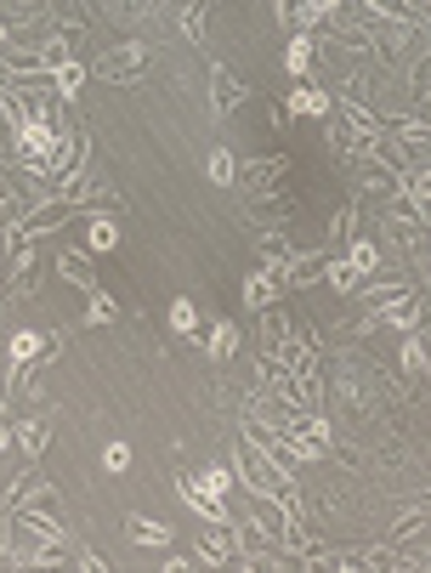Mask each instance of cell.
<instances>
[{
	"instance_id": "ab89813d",
	"label": "cell",
	"mask_w": 431,
	"mask_h": 573,
	"mask_svg": "<svg viewBox=\"0 0 431 573\" xmlns=\"http://www.w3.org/2000/svg\"><path fill=\"white\" fill-rule=\"evenodd\" d=\"M352 228H358V211L346 205V211H335V221H329V239L341 244V239H352Z\"/></svg>"
},
{
	"instance_id": "bcb514c9",
	"label": "cell",
	"mask_w": 431,
	"mask_h": 573,
	"mask_svg": "<svg viewBox=\"0 0 431 573\" xmlns=\"http://www.w3.org/2000/svg\"><path fill=\"white\" fill-rule=\"evenodd\" d=\"M7 46H12V29H7V23H0V52H7Z\"/></svg>"
},
{
	"instance_id": "4dcf8cb0",
	"label": "cell",
	"mask_w": 431,
	"mask_h": 573,
	"mask_svg": "<svg viewBox=\"0 0 431 573\" xmlns=\"http://www.w3.org/2000/svg\"><path fill=\"white\" fill-rule=\"evenodd\" d=\"M109 12L119 23H137V17H154V0H109Z\"/></svg>"
},
{
	"instance_id": "e0dca14e",
	"label": "cell",
	"mask_w": 431,
	"mask_h": 573,
	"mask_svg": "<svg viewBox=\"0 0 431 573\" xmlns=\"http://www.w3.org/2000/svg\"><path fill=\"white\" fill-rule=\"evenodd\" d=\"M205 353H211L216 364H233V353H239V323L216 318V330L205 335Z\"/></svg>"
},
{
	"instance_id": "f35d334b",
	"label": "cell",
	"mask_w": 431,
	"mask_h": 573,
	"mask_svg": "<svg viewBox=\"0 0 431 573\" xmlns=\"http://www.w3.org/2000/svg\"><path fill=\"white\" fill-rule=\"evenodd\" d=\"M12 364H40V341L35 335H12Z\"/></svg>"
},
{
	"instance_id": "f546056e",
	"label": "cell",
	"mask_w": 431,
	"mask_h": 573,
	"mask_svg": "<svg viewBox=\"0 0 431 573\" xmlns=\"http://www.w3.org/2000/svg\"><path fill=\"white\" fill-rule=\"evenodd\" d=\"M409 86H415V97H420V103H431V52L409 63Z\"/></svg>"
},
{
	"instance_id": "74e56055",
	"label": "cell",
	"mask_w": 431,
	"mask_h": 573,
	"mask_svg": "<svg viewBox=\"0 0 431 573\" xmlns=\"http://www.w3.org/2000/svg\"><path fill=\"white\" fill-rule=\"evenodd\" d=\"M199 483H205L211 494H227V488H233V471H227V466H205V471H199Z\"/></svg>"
},
{
	"instance_id": "f1b7e54d",
	"label": "cell",
	"mask_w": 431,
	"mask_h": 573,
	"mask_svg": "<svg viewBox=\"0 0 431 573\" xmlns=\"http://www.w3.org/2000/svg\"><path fill=\"white\" fill-rule=\"evenodd\" d=\"M324 272H329V284H335L341 295H352V290H358V284H364V272H358V267H352L346 256H341V262H329Z\"/></svg>"
},
{
	"instance_id": "603a6c76",
	"label": "cell",
	"mask_w": 431,
	"mask_h": 573,
	"mask_svg": "<svg viewBox=\"0 0 431 573\" xmlns=\"http://www.w3.org/2000/svg\"><path fill=\"white\" fill-rule=\"evenodd\" d=\"M52 91H58V103H80V91H86V68L80 63H68L52 74Z\"/></svg>"
},
{
	"instance_id": "1f68e13d",
	"label": "cell",
	"mask_w": 431,
	"mask_h": 573,
	"mask_svg": "<svg viewBox=\"0 0 431 573\" xmlns=\"http://www.w3.org/2000/svg\"><path fill=\"white\" fill-rule=\"evenodd\" d=\"M119 318V302L114 295H103V290H91V313H86V323H114Z\"/></svg>"
},
{
	"instance_id": "3957f363",
	"label": "cell",
	"mask_w": 431,
	"mask_h": 573,
	"mask_svg": "<svg viewBox=\"0 0 431 573\" xmlns=\"http://www.w3.org/2000/svg\"><path fill=\"white\" fill-rule=\"evenodd\" d=\"M284 437H290V448H295V455H301V460H324V455H329V448H335V432H329V420H324V409H313V415H295Z\"/></svg>"
},
{
	"instance_id": "5bb4252c",
	"label": "cell",
	"mask_w": 431,
	"mask_h": 573,
	"mask_svg": "<svg viewBox=\"0 0 431 573\" xmlns=\"http://www.w3.org/2000/svg\"><path fill=\"white\" fill-rule=\"evenodd\" d=\"M12 443L23 448V455H40V448L52 443V415H29V420L12 432Z\"/></svg>"
},
{
	"instance_id": "4fadbf2b",
	"label": "cell",
	"mask_w": 431,
	"mask_h": 573,
	"mask_svg": "<svg viewBox=\"0 0 431 573\" xmlns=\"http://www.w3.org/2000/svg\"><path fill=\"white\" fill-rule=\"evenodd\" d=\"M278 284H284V267H262V272H250V284H244V302L250 307H272L278 302Z\"/></svg>"
},
{
	"instance_id": "d6a6232c",
	"label": "cell",
	"mask_w": 431,
	"mask_h": 573,
	"mask_svg": "<svg viewBox=\"0 0 431 573\" xmlns=\"http://www.w3.org/2000/svg\"><path fill=\"white\" fill-rule=\"evenodd\" d=\"M182 35H188L193 46H205V0H193V7L182 12Z\"/></svg>"
},
{
	"instance_id": "ee69618b",
	"label": "cell",
	"mask_w": 431,
	"mask_h": 573,
	"mask_svg": "<svg viewBox=\"0 0 431 573\" xmlns=\"http://www.w3.org/2000/svg\"><path fill=\"white\" fill-rule=\"evenodd\" d=\"M341 7H346V0H313V12H318V23H324V17H341Z\"/></svg>"
},
{
	"instance_id": "ffe728a7",
	"label": "cell",
	"mask_w": 431,
	"mask_h": 573,
	"mask_svg": "<svg viewBox=\"0 0 431 573\" xmlns=\"http://www.w3.org/2000/svg\"><path fill=\"white\" fill-rule=\"evenodd\" d=\"M114 244H119V221L114 216H91L86 221V251L97 256V251H114Z\"/></svg>"
},
{
	"instance_id": "5b68a950",
	"label": "cell",
	"mask_w": 431,
	"mask_h": 573,
	"mask_svg": "<svg viewBox=\"0 0 431 573\" xmlns=\"http://www.w3.org/2000/svg\"><path fill=\"white\" fill-rule=\"evenodd\" d=\"M369 160H375L380 170H392V177H409V170H415V148L403 142L392 126H380V131L369 137Z\"/></svg>"
},
{
	"instance_id": "e575fe53",
	"label": "cell",
	"mask_w": 431,
	"mask_h": 573,
	"mask_svg": "<svg viewBox=\"0 0 431 573\" xmlns=\"http://www.w3.org/2000/svg\"><path fill=\"white\" fill-rule=\"evenodd\" d=\"M346 262H352V267H358V272H375V267H380V251H375V244H364V239H352V251H346Z\"/></svg>"
},
{
	"instance_id": "83f0119b",
	"label": "cell",
	"mask_w": 431,
	"mask_h": 573,
	"mask_svg": "<svg viewBox=\"0 0 431 573\" xmlns=\"http://www.w3.org/2000/svg\"><path fill=\"white\" fill-rule=\"evenodd\" d=\"M262 256H267V267H284L295 251H290V239H284V228H267L262 233Z\"/></svg>"
},
{
	"instance_id": "7a4b0ae2",
	"label": "cell",
	"mask_w": 431,
	"mask_h": 573,
	"mask_svg": "<svg viewBox=\"0 0 431 573\" xmlns=\"http://www.w3.org/2000/svg\"><path fill=\"white\" fill-rule=\"evenodd\" d=\"M375 46H380V58H386L392 68H409L415 58L431 52V29L420 17H386V23H375Z\"/></svg>"
},
{
	"instance_id": "52a82bcc",
	"label": "cell",
	"mask_w": 431,
	"mask_h": 573,
	"mask_svg": "<svg viewBox=\"0 0 431 573\" xmlns=\"http://www.w3.org/2000/svg\"><path fill=\"white\" fill-rule=\"evenodd\" d=\"M284 170H290V160H284V154H272V160H256V165H239V182H244L250 199H272Z\"/></svg>"
},
{
	"instance_id": "8d00e7d4",
	"label": "cell",
	"mask_w": 431,
	"mask_h": 573,
	"mask_svg": "<svg viewBox=\"0 0 431 573\" xmlns=\"http://www.w3.org/2000/svg\"><path fill=\"white\" fill-rule=\"evenodd\" d=\"M211 177L216 182H239V160L227 154V148H216V154H211Z\"/></svg>"
},
{
	"instance_id": "277c9868",
	"label": "cell",
	"mask_w": 431,
	"mask_h": 573,
	"mask_svg": "<svg viewBox=\"0 0 431 573\" xmlns=\"http://www.w3.org/2000/svg\"><path fill=\"white\" fill-rule=\"evenodd\" d=\"M199 562H216V568H233L239 562V529H233V517H227V522H205V529H199Z\"/></svg>"
},
{
	"instance_id": "6da1fadb",
	"label": "cell",
	"mask_w": 431,
	"mask_h": 573,
	"mask_svg": "<svg viewBox=\"0 0 431 573\" xmlns=\"http://www.w3.org/2000/svg\"><path fill=\"white\" fill-rule=\"evenodd\" d=\"M239 483L250 488V494H262V500H278L290 517H301V488H295V471H284L272 460V448H262V443H239Z\"/></svg>"
},
{
	"instance_id": "9c48e42d",
	"label": "cell",
	"mask_w": 431,
	"mask_h": 573,
	"mask_svg": "<svg viewBox=\"0 0 431 573\" xmlns=\"http://www.w3.org/2000/svg\"><path fill=\"white\" fill-rule=\"evenodd\" d=\"M272 358H284V364L295 369V375H301V381H318V375H324V358H318V341H307V335H295V330H290V341H284V346H278V353H272Z\"/></svg>"
},
{
	"instance_id": "b9f144b4",
	"label": "cell",
	"mask_w": 431,
	"mask_h": 573,
	"mask_svg": "<svg viewBox=\"0 0 431 573\" xmlns=\"http://www.w3.org/2000/svg\"><path fill=\"white\" fill-rule=\"evenodd\" d=\"M63 341H68V335H46V341H40V364H52V358L63 353Z\"/></svg>"
},
{
	"instance_id": "d590c367",
	"label": "cell",
	"mask_w": 431,
	"mask_h": 573,
	"mask_svg": "<svg viewBox=\"0 0 431 573\" xmlns=\"http://www.w3.org/2000/svg\"><path fill=\"white\" fill-rule=\"evenodd\" d=\"M397 369H403V375H426V341H409V346H403Z\"/></svg>"
},
{
	"instance_id": "2e32d148",
	"label": "cell",
	"mask_w": 431,
	"mask_h": 573,
	"mask_svg": "<svg viewBox=\"0 0 431 573\" xmlns=\"http://www.w3.org/2000/svg\"><path fill=\"white\" fill-rule=\"evenodd\" d=\"M318 279H324V256H318V251H313V256H301V251H295V256L284 262V284L307 290V284H318Z\"/></svg>"
},
{
	"instance_id": "d6986e66",
	"label": "cell",
	"mask_w": 431,
	"mask_h": 573,
	"mask_svg": "<svg viewBox=\"0 0 431 573\" xmlns=\"http://www.w3.org/2000/svg\"><path fill=\"white\" fill-rule=\"evenodd\" d=\"M125 534H131L137 545H148V551H160V545H170V529H160L154 517H125Z\"/></svg>"
},
{
	"instance_id": "8992f818",
	"label": "cell",
	"mask_w": 431,
	"mask_h": 573,
	"mask_svg": "<svg viewBox=\"0 0 431 573\" xmlns=\"http://www.w3.org/2000/svg\"><path fill=\"white\" fill-rule=\"evenodd\" d=\"M142 68H148V46H114V52H103V63H97V74L103 80H114V86H131V80H142Z\"/></svg>"
},
{
	"instance_id": "ba28073f",
	"label": "cell",
	"mask_w": 431,
	"mask_h": 573,
	"mask_svg": "<svg viewBox=\"0 0 431 573\" xmlns=\"http://www.w3.org/2000/svg\"><path fill=\"white\" fill-rule=\"evenodd\" d=\"M74 211H80V205H74V199L52 193V199H46V205H29V216H23V233H29V239H40V233L63 228V221H68Z\"/></svg>"
},
{
	"instance_id": "484cf974",
	"label": "cell",
	"mask_w": 431,
	"mask_h": 573,
	"mask_svg": "<svg viewBox=\"0 0 431 573\" xmlns=\"http://www.w3.org/2000/svg\"><path fill=\"white\" fill-rule=\"evenodd\" d=\"M380 323H392V330H403V335H409V330H420V295L409 290V295H403V302H397L386 318H380Z\"/></svg>"
},
{
	"instance_id": "4316f807",
	"label": "cell",
	"mask_w": 431,
	"mask_h": 573,
	"mask_svg": "<svg viewBox=\"0 0 431 573\" xmlns=\"http://www.w3.org/2000/svg\"><path fill=\"white\" fill-rule=\"evenodd\" d=\"M40 483H46V478H40V471H35V466H29V471H17V483L7 488V500H0V511H12V506H23V500H29V494H35Z\"/></svg>"
},
{
	"instance_id": "60d3db41",
	"label": "cell",
	"mask_w": 431,
	"mask_h": 573,
	"mask_svg": "<svg viewBox=\"0 0 431 573\" xmlns=\"http://www.w3.org/2000/svg\"><path fill=\"white\" fill-rule=\"evenodd\" d=\"M103 466H109V471H125V466H131V448H125V443H109V448H103Z\"/></svg>"
},
{
	"instance_id": "836d02e7",
	"label": "cell",
	"mask_w": 431,
	"mask_h": 573,
	"mask_svg": "<svg viewBox=\"0 0 431 573\" xmlns=\"http://www.w3.org/2000/svg\"><path fill=\"white\" fill-rule=\"evenodd\" d=\"M170 330H176V335H193V330H199L193 302H170Z\"/></svg>"
},
{
	"instance_id": "9a60e30c",
	"label": "cell",
	"mask_w": 431,
	"mask_h": 573,
	"mask_svg": "<svg viewBox=\"0 0 431 573\" xmlns=\"http://www.w3.org/2000/svg\"><path fill=\"white\" fill-rule=\"evenodd\" d=\"M278 23H284L290 35H307V29H318V12H313V0H278Z\"/></svg>"
},
{
	"instance_id": "44dd1931",
	"label": "cell",
	"mask_w": 431,
	"mask_h": 573,
	"mask_svg": "<svg viewBox=\"0 0 431 573\" xmlns=\"http://www.w3.org/2000/svg\"><path fill=\"white\" fill-rule=\"evenodd\" d=\"M284 341H290V318L278 307H262V353H278Z\"/></svg>"
},
{
	"instance_id": "ac0fdd59",
	"label": "cell",
	"mask_w": 431,
	"mask_h": 573,
	"mask_svg": "<svg viewBox=\"0 0 431 573\" xmlns=\"http://www.w3.org/2000/svg\"><path fill=\"white\" fill-rule=\"evenodd\" d=\"M329 109H335V97L318 91V86H307V80L290 91V114H329Z\"/></svg>"
},
{
	"instance_id": "30bf717a",
	"label": "cell",
	"mask_w": 431,
	"mask_h": 573,
	"mask_svg": "<svg viewBox=\"0 0 431 573\" xmlns=\"http://www.w3.org/2000/svg\"><path fill=\"white\" fill-rule=\"evenodd\" d=\"M358 290H364V313L369 318H386L403 295H409V284H403V279H380V284H358Z\"/></svg>"
},
{
	"instance_id": "d4e9b609",
	"label": "cell",
	"mask_w": 431,
	"mask_h": 573,
	"mask_svg": "<svg viewBox=\"0 0 431 573\" xmlns=\"http://www.w3.org/2000/svg\"><path fill=\"white\" fill-rule=\"evenodd\" d=\"M358 568H375V573H392V568H409V557L403 551H392V545H369V551H358L352 557Z\"/></svg>"
},
{
	"instance_id": "f6af8a7d",
	"label": "cell",
	"mask_w": 431,
	"mask_h": 573,
	"mask_svg": "<svg viewBox=\"0 0 431 573\" xmlns=\"http://www.w3.org/2000/svg\"><path fill=\"white\" fill-rule=\"evenodd\" d=\"M7 448H12V426H0V455H7Z\"/></svg>"
},
{
	"instance_id": "7c38bea8",
	"label": "cell",
	"mask_w": 431,
	"mask_h": 573,
	"mask_svg": "<svg viewBox=\"0 0 431 573\" xmlns=\"http://www.w3.org/2000/svg\"><path fill=\"white\" fill-rule=\"evenodd\" d=\"M58 272H63V279L74 284V290H97V262H91V251H63L58 256Z\"/></svg>"
},
{
	"instance_id": "8fae6325",
	"label": "cell",
	"mask_w": 431,
	"mask_h": 573,
	"mask_svg": "<svg viewBox=\"0 0 431 573\" xmlns=\"http://www.w3.org/2000/svg\"><path fill=\"white\" fill-rule=\"evenodd\" d=\"M239 103H244V86H239V74L216 63V68H211V109H216V114H233Z\"/></svg>"
},
{
	"instance_id": "7402d4cb",
	"label": "cell",
	"mask_w": 431,
	"mask_h": 573,
	"mask_svg": "<svg viewBox=\"0 0 431 573\" xmlns=\"http://www.w3.org/2000/svg\"><path fill=\"white\" fill-rule=\"evenodd\" d=\"M12 290H17V295H35V290H40L35 251H17V256H12Z\"/></svg>"
},
{
	"instance_id": "7bdbcfd3",
	"label": "cell",
	"mask_w": 431,
	"mask_h": 573,
	"mask_svg": "<svg viewBox=\"0 0 431 573\" xmlns=\"http://www.w3.org/2000/svg\"><path fill=\"white\" fill-rule=\"evenodd\" d=\"M74 568H86V573H103V557H97V551H74Z\"/></svg>"
},
{
	"instance_id": "7dc6e473",
	"label": "cell",
	"mask_w": 431,
	"mask_h": 573,
	"mask_svg": "<svg viewBox=\"0 0 431 573\" xmlns=\"http://www.w3.org/2000/svg\"><path fill=\"white\" fill-rule=\"evenodd\" d=\"M0 409H7V392H0Z\"/></svg>"
},
{
	"instance_id": "cb8c5ba5",
	"label": "cell",
	"mask_w": 431,
	"mask_h": 573,
	"mask_svg": "<svg viewBox=\"0 0 431 573\" xmlns=\"http://www.w3.org/2000/svg\"><path fill=\"white\" fill-rule=\"evenodd\" d=\"M313 63H318V40H313V29H307V35H295V40H290L284 68H290V74H307Z\"/></svg>"
}]
</instances>
